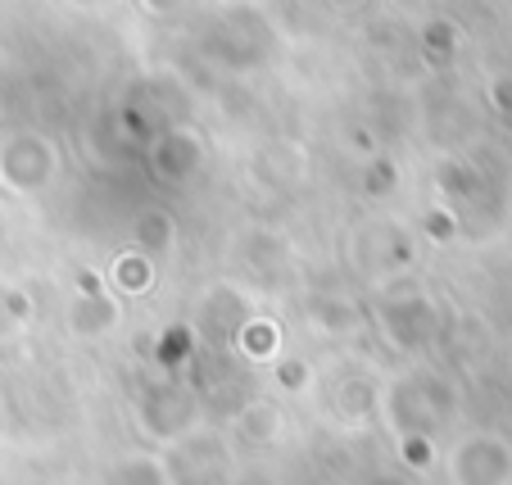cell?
<instances>
[{
  "mask_svg": "<svg viewBox=\"0 0 512 485\" xmlns=\"http://www.w3.org/2000/svg\"><path fill=\"white\" fill-rule=\"evenodd\" d=\"M59 155L55 141L41 132H14L0 141V186L14 195H37L55 182Z\"/></svg>",
  "mask_w": 512,
  "mask_h": 485,
  "instance_id": "obj_1",
  "label": "cell"
},
{
  "mask_svg": "<svg viewBox=\"0 0 512 485\" xmlns=\"http://www.w3.org/2000/svg\"><path fill=\"white\" fill-rule=\"evenodd\" d=\"M200 159H204L200 136L186 132V127L159 136L155 150H150V164H155V173L164 177V182H182V177H191L195 168H200Z\"/></svg>",
  "mask_w": 512,
  "mask_h": 485,
  "instance_id": "obj_2",
  "label": "cell"
},
{
  "mask_svg": "<svg viewBox=\"0 0 512 485\" xmlns=\"http://www.w3.org/2000/svg\"><path fill=\"white\" fill-rule=\"evenodd\" d=\"M114 322H118V304L96 291H87L73 304V331H82V336H100V331L114 327Z\"/></svg>",
  "mask_w": 512,
  "mask_h": 485,
  "instance_id": "obj_3",
  "label": "cell"
},
{
  "mask_svg": "<svg viewBox=\"0 0 512 485\" xmlns=\"http://www.w3.org/2000/svg\"><path fill=\"white\" fill-rule=\"evenodd\" d=\"M173 236H177V227H173V218H168L164 209H145V214L136 218V245H141V254L145 250H150V254L168 250V245H173Z\"/></svg>",
  "mask_w": 512,
  "mask_h": 485,
  "instance_id": "obj_4",
  "label": "cell"
},
{
  "mask_svg": "<svg viewBox=\"0 0 512 485\" xmlns=\"http://www.w3.org/2000/svg\"><path fill=\"white\" fill-rule=\"evenodd\" d=\"M123 291H145V286L155 282V268H150V254H141V250H132V254H123V259L114 263V272H109Z\"/></svg>",
  "mask_w": 512,
  "mask_h": 485,
  "instance_id": "obj_5",
  "label": "cell"
},
{
  "mask_svg": "<svg viewBox=\"0 0 512 485\" xmlns=\"http://www.w3.org/2000/svg\"><path fill=\"white\" fill-rule=\"evenodd\" d=\"M136 5H141V14H150V19H177L191 0H136Z\"/></svg>",
  "mask_w": 512,
  "mask_h": 485,
  "instance_id": "obj_6",
  "label": "cell"
},
{
  "mask_svg": "<svg viewBox=\"0 0 512 485\" xmlns=\"http://www.w3.org/2000/svg\"><path fill=\"white\" fill-rule=\"evenodd\" d=\"M272 340H277V331H272L268 322H259V327L245 331V350L250 354H272Z\"/></svg>",
  "mask_w": 512,
  "mask_h": 485,
  "instance_id": "obj_7",
  "label": "cell"
},
{
  "mask_svg": "<svg viewBox=\"0 0 512 485\" xmlns=\"http://www.w3.org/2000/svg\"><path fill=\"white\" fill-rule=\"evenodd\" d=\"M68 5H78V10H100V5H109V0H68Z\"/></svg>",
  "mask_w": 512,
  "mask_h": 485,
  "instance_id": "obj_8",
  "label": "cell"
},
{
  "mask_svg": "<svg viewBox=\"0 0 512 485\" xmlns=\"http://www.w3.org/2000/svg\"><path fill=\"white\" fill-rule=\"evenodd\" d=\"M227 10H245V5H259V0H223Z\"/></svg>",
  "mask_w": 512,
  "mask_h": 485,
  "instance_id": "obj_9",
  "label": "cell"
}]
</instances>
